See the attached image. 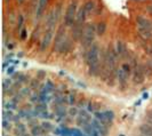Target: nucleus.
<instances>
[{"instance_id": "f257e3e1", "label": "nucleus", "mask_w": 152, "mask_h": 136, "mask_svg": "<svg viewBox=\"0 0 152 136\" xmlns=\"http://www.w3.org/2000/svg\"><path fill=\"white\" fill-rule=\"evenodd\" d=\"M96 25H94L93 23L86 24L84 28V33H83V38H81V46L85 50H88L89 47L94 44V40L96 37Z\"/></svg>"}, {"instance_id": "f03ea898", "label": "nucleus", "mask_w": 152, "mask_h": 136, "mask_svg": "<svg viewBox=\"0 0 152 136\" xmlns=\"http://www.w3.org/2000/svg\"><path fill=\"white\" fill-rule=\"evenodd\" d=\"M77 12H78V0H72L69 4L68 8L65 10V15H64V26L65 28H71L75 24Z\"/></svg>"}, {"instance_id": "7ed1b4c3", "label": "nucleus", "mask_w": 152, "mask_h": 136, "mask_svg": "<svg viewBox=\"0 0 152 136\" xmlns=\"http://www.w3.org/2000/svg\"><path fill=\"white\" fill-rule=\"evenodd\" d=\"M66 32H65V29L61 26L58 31H57V33L55 34V38H54V44H53V52H56V53H58V49H60V47L62 46V44L64 42V40L66 39Z\"/></svg>"}, {"instance_id": "20e7f679", "label": "nucleus", "mask_w": 152, "mask_h": 136, "mask_svg": "<svg viewBox=\"0 0 152 136\" xmlns=\"http://www.w3.org/2000/svg\"><path fill=\"white\" fill-rule=\"evenodd\" d=\"M146 76L145 73V64H138L137 67L133 69V80L134 83L140 85L144 81V78Z\"/></svg>"}, {"instance_id": "39448f33", "label": "nucleus", "mask_w": 152, "mask_h": 136, "mask_svg": "<svg viewBox=\"0 0 152 136\" xmlns=\"http://www.w3.org/2000/svg\"><path fill=\"white\" fill-rule=\"evenodd\" d=\"M84 23L81 22H75V24L71 26V32H72V34H71V38L73 39L75 41H79V40H81L83 38V33H84Z\"/></svg>"}, {"instance_id": "423d86ee", "label": "nucleus", "mask_w": 152, "mask_h": 136, "mask_svg": "<svg viewBox=\"0 0 152 136\" xmlns=\"http://www.w3.org/2000/svg\"><path fill=\"white\" fill-rule=\"evenodd\" d=\"M54 37V29L50 28H47V30L45 31V34H44V38L41 40V44H40V52H45L46 49L49 47V45L52 44V40Z\"/></svg>"}, {"instance_id": "0eeeda50", "label": "nucleus", "mask_w": 152, "mask_h": 136, "mask_svg": "<svg viewBox=\"0 0 152 136\" xmlns=\"http://www.w3.org/2000/svg\"><path fill=\"white\" fill-rule=\"evenodd\" d=\"M137 29L140 30H149L152 31V22L144 16H137L136 17Z\"/></svg>"}, {"instance_id": "6e6552de", "label": "nucleus", "mask_w": 152, "mask_h": 136, "mask_svg": "<svg viewBox=\"0 0 152 136\" xmlns=\"http://www.w3.org/2000/svg\"><path fill=\"white\" fill-rule=\"evenodd\" d=\"M128 77H129V75H128L122 68L117 70V79H118V83H119V86H120V88H121L122 91H124V89L126 88V86H127Z\"/></svg>"}, {"instance_id": "1a4fd4ad", "label": "nucleus", "mask_w": 152, "mask_h": 136, "mask_svg": "<svg viewBox=\"0 0 152 136\" xmlns=\"http://www.w3.org/2000/svg\"><path fill=\"white\" fill-rule=\"evenodd\" d=\"M73 42L75 40L70 37H66V39L64 40V42L62 44V46L58 49V53L60 54H68L70 53L72 49H73Z\"/></svg>"}, {"instance_id": "9d476101", "label": "nucleus", "mask_w": 152, "mask_h": 136, "mask_svg": "<svg viewBox=\"0 0 152 136\" xmlns=\"http://www.w3.org/2000/svg\"><path fill=\"white\" fill-rule=\"evenodd\" d=\"M91 126H93V127H94V128L96 129L99 134H101V136H107L109 130H107V126H105V125H103L99 120H97V119L95 118V119H93V120L91 121Z\"/></svg>"}, {"instance_id": "9b49d317", "label": "nucleus", "mask_w": 152, "mask_h": 136, "mask_svg": "<svg viewBox=\"0 0 152 136\" xmlns=\"http://www.w3.org/2000/svg\"><path fill=\"white\" fill-rule=\"evenodd\" d=\"M115 50H117L119 57H121V58L126 57V55H127V48H126V46H125V44L122 41L118 40L115 42Z\"/></svg>"}, {"instance_id": "f8f14e48", "label": "nucleus", "mask_w": 152, "mask_h": 136, "mask_svg": "<svg viewBox=\"0 0 152 136\" xmlns=\"http://www.w3.org/2000/svg\"><path fill=\"white\" fill-rule=\"evenodd\" d=\"M47 2H48V0H39V5L37 9H36V15H37V20H40L41 18V16L44 14V12H45V8L47 6Z\"/></svg>"}, {"instance_id": "ddd939ff", "label": "nucleus", "mask_w": 152, "mask_h": 136, "mask_svg": "<svg viewBox=\"0 0 152 136\" xmlns=\"http://www.w3.org/2000/svg\"><path fill=\"white\" fill-rule=\"evenodd\" d=\"M83 7H84L85 12L87 13V15H91V13H94V10L96 9V4H95L94 0H87Z\"/></svg>"}, {"instance_id": "4468645a", "label": "nucleus", "mask_w": 152, "mask_h": 136, "mask_svg": "<svg viewBox=\"0 0 152 136\" xmlns=\"http://www.w3.org/2000/svg\"><path fill=\"white\" fill-rule=\"evenodd\" d=\"M140 133L143 136H152V125L150 124H143L140 126Z\"/></svg>"}, {"instance_id": "2eb2a0df", "label": "nucleus", "mask_w": 152, "mask_h": 136, "mask_svg": "<svg viewBox=\"0 0 152 136\" xmlns=\"http://www.w3.org/2000/svg\"><path fill=\"white\" fill-rule=\"evenodd\" d=\"M54 112H55V116H57L60 118H64V117H66V113H68L69 111L66 110V107L64 106V104H61V105L55 106Z\"/></svg>"}, {"instance_id": "dca6fc26", "label": "nucleus", "mask_w": 152, "mask_h": 136, "mask_svg": "<svg viewBox=\"0 0 152 136\" xmlns=\"http://www.w3.org/2000/svg\"><path fill=\"white\" fill-rule=\"evenodd\" d=\"M87 13L85 12L84 7L79 8L78 9V12H77V17H76V21L77 22H81V23H85L86 22V18H87Z\"/></svg>"}, {"instance_id": "f3484780", "label": "nucleus", "mask_w": 152, "mask_h": 136, "mask_svg": "<svg viewBox=\"0 0 152 136\" xmlns=\"http://www.w3.org/2000/svg\"><path fill=\"white\" fill-rule=\"evenodd\" d=\"M107 23L105 22H99L96 24V33H97V36H103L105 32H107Z\"/></svg>"}, {"instance_id": "a211bd4d", "label": "nucleus", "mask_w": 152, "mask_h": 136, "mask_svg": "<svg viewBox=\"0 0 152 136\" xmlns=\"http://www.w3.org/2000/svg\"><path fill=\"white\" fill-rule=\"evenodd\" d=\"M31 134L33 136H41L46 134L44 128L41 127V125H36V126H33L32 128H31Z\"/></svg>"}, {"instance_id": "6ab92c4d", "label": "nucleus", "mask_w": 152, "mask_h": 136, "mask_svg": "<svg viewBox=\"0 0 152 136\" xmlns=\"http://www.w3.org/2000/svg\"><path fill=\"white\" fill-rule=\"evenodd\" d=\"M138 30V36L141 37V38L143 39V40H149V39L152 38V31H149V30H140V29H137Z\"/></svg>"}, {"instance_id": "aec40b11", "label": "nucleus", "mask_w": 152, "mask_h": 136, "mask_svg": "<svg viewBox=\"0 0 152 136\" xmlns=\"http://www.w3.org/2000/svg\"><path fill=\"white\" fill-rule=\"evenodd\" d=\"M41 127L44 128V130H45L46 134H47V133H49V132H54V129H55L54 125L50 122V121H42Z\"/></svg>"}, {"instance_id": "412c9836", "label": "nucleus", "mask_w": 152, "mask_h": 136, "mask_svg": "<svg viewBox=\"0 0 152 136\" xmlns=\"http://www.w3.org/2000/svg\"><path fill=\"white\" fill-rule=\"evenodd\" d=\"M94 117L97 119V120H99L103 125H105V126H107L109 124H107V119H105V116H104V112H99V111H95L94 112Z\"/></svg>"}, {"instance_id": "4be33fe9", "label": "nucleus", "mask_w": 152, "mask_h": 136, "mask_svg": "<svg viewBox=\"0 0 152 136\" xmlns=\"http://www.w3.org/2000/svg\"><path fill=\"white\" fill-rule=\"evenodd\" d=\"M78 116L83 117V118L86 119L88 122H91V121L93 120V118H91V112H89V111H86L84 109H80V110H79V114H78Z\"/></svg>"}, {"instance_id": "5701e85b", "label": "nucleus", "mask_w": 152, "mask_h": 136, "mask_svg": "<svg viewBox=\"0 0 152 136\" xmlns=\"http://www.w3.org/2000/svg\"><path fill=\"white\" fill-rule=\"evenodd\" d=\"M104 116H105V119H107V124L111 125L114 120V112L112 110H107V111H104Z\"/></svg>"}, {"instance_id": "b1692460", "label": "nucleus", "mask_w": 152, "mask_h": 136, "mask_svg": "<svg viewBox=\"0 0 152 136\" xmlns=\"http://www.w3.org/2000/svg\"><path fill=\"white\" fill-rule=\"evenodd\" d=\"M44 87H45V88L42 89V91H45V93H47V94H49V93H52V91H54V88H55L54 83H52L50 80H47Z\"/></svg>"}, {"instance_id": "393cba45", "label": "nucleus", "mask_w": 152, "mask_h": 136, "mask_svg": "<svg viewBox=\"0 0 152 136\" xmlns=\"http://www.w3.org/2000/svg\"><path fill=\"white\" fill-rule=\"evenodd\" d=\"M15 133L17 134V135H22V134H24V133H26V127H25V126H24L23 124L18 122V124L16 125Z\"/></svg>"}, {"instance_id": "a878e982", "label": "nucleus", "mask_w": 152, "mask_h": 136, "mask_svg": "<svg viewBox=\"0 0 152 136\" xmlns=\"http://www.w3.org/2000/svg\"><path fill=\"white\" fill-rule=\"evenodd\" d=\"M17 30L20 31H22V29H23V25H24V16L22 15V14H20L18 15V17H17Z\"/></svg>"}, {"instance_id": "bb28decb", "label": "nucleus", "mask_w": 152, "mask_h": 136, "mask_svg": "<svg viewBox=\"0 0 152 136\" xmlns=\"http://www.w3.org/2000/svg\"><path fill=\"white\" fill-rule=\"evenodd\" d=\"M2 118L4 119H7V120H12L13 118H14V114H13V112L10 111V110H7V111H2Z\"/></svg>"}, {"instance_id": "cd10ccee", "label": "nucleus", "mask_w": 152, "mask_h": 136, "mask_svg": "<svg viewBox=\"0 0 152 136\" xmlns=\"http://www.w3.org/2000/svg\"><path fill=\"white\" fill-rule=\"evenodd\" d=\"M76 122H77V125H78V126H81V127H84L85 125L89 124V122L86 120V119H84V118H83V117H80V116H78Z\"/></svg>"}, {"instance_id": "c85d7f7f", "label": "nucleus", "mask_w": 152, "mask_h": 136, "mask_svg": "<svg viewBox=\"0 0 152 136\" xmlns=\"http://www.w3.org/2000/svg\"><path fill=\"white\" fill-rule=\"evenodd\" d=\"M2 129H4V130H10V129H12V124H10V121L7 120V119H4V120H2Z\"/></svg>"}, {"instance_id": "c756f323", "label": "nucleus", "mask_w": 152, "mask_h": 136, "mask_svg": "<svg viewBox=\"0 0 152 136\" xmlns=\"http://www.w3.org/2000/svg\"><path fill=\"white\" fill-rule=\"evenodd\" d=\"M34 110H37L39 113H41V112H44L47 110V104L46 103H40L38 105H36V109Z\"/></svg>"}, {"instance_id": "7c9ffc66", "label": "nucleus", "mask_w": 152, "mask_h": 136, "mask_svg": "<svg viewBox=\"0 0 152 136\" xmlns=\"http://www.w3.org/2000/svg\"><path fill=\"white\" fill-rule=\"evenodd\" d=\"M12 79H6V80H4V83H2V89H4V93L6 91L7 88L9 87H12Z\"/></svg>"}, {"instance_id": "2f4dec72", "label": "nucleus", "mask_w": 152, "mask_h": 136, "mask_svg": "<svg viewBox=\"0 0 152 136\" xmlns=\"http://www.w3.org/2000/svg\"><path fill=\"white\" fill-rule=\"evenodd\" d=\"M69 114H70L71 117H76V116H78V114H79V110H78V107L72 105V107L69 110Z\"/></svg>"}, {"instance_id": "473e14b6", "label": "nucleus", "mask_w": 152, "mask_h": 136, "mask_svg": "<svg viewBox=\"0 0 152 136\" xmlns=\"http://www.w3.org/2000/svg\"><path fill=\"white\" fill-rule=\"evenodd\" d=\"M39 117H41V118H45V119H52V118H54L53 114L49 113L47 110H46V111H44V112H41V113L39 114Z\"/></svg>"}, {"instance_id": "72a5a7b5", "label": "nucleus", "mask_w": 152, "mask_h": 136, "mask_svg": "<svg viewBox=\"0 0 152 136\" xmlns=\"http://www.w3.org/2000/svg\"><path fill=\"white\" fill-rule=\"evenodd\" d=\"M20 94H21L22 96H30L31 95V87H25V88H23Z\"/></svg>"}, {"instance_id": "f704fd0d", "label": "nucleus", "mask_w": 152, "mask_h": 136, "mask_svg": "<svg viewBox=\"0 0 152 136\" xmlns=\"http://www.w3.org/2000/svg\"><path fill=\"white\" fill-rule=\"evenodd\" d=\"M71 134L75 136H85L84 133H83L79 128H72L71 129Z\"/></svg>"}, {"instance_id": "c9c22d12", "label": "nucleus", "mask_w": 152, "mask_h": 136, "mask_svg": "<svg viewBox=\"0 0 152 136\" xmlns=\"http://www.w3.org/2000/svg\"><path fill=\"white\" fill-rule=\"evenodd\" d=\"M36 76H37V79H39V80H42V79H45L46 72L44 71V70H38Z\"/></svg>"}, {"instance_id": "e433bc0d", "label": "nucleus", "mask_w": 152, "mask_h": 136, "mask_svg": "<svg viewBox=\"0 0 152 136\" xmlns=\"http://www.w3.org/2000/svg\"><path fill=\"white\" fill-rule=\"evenodd\" d=\"M121 68L124 69V70H125V71H126L128 75H130V73H132V68H130V64H128V63H124Z\"/></svg>"}, {"instance_id": "4c0bfd02", "label": "nucleus", "mask_w": 152, "mask_h": 136, "mask_svg": "<svg viewBox=\"0 0 152 136\" xmlns=\"http://www.w3.org/2000/svg\"><path fill=\"white\" fill-rule=\"evenodd\" d=\"M75 103H76V94H71L69 96V104L70 105H75Z\"/></svg>"}, {"instance_id": "58836bf2", "label": "nucleus", "mask_w": 152, "mask_h": 136, "mask_svg": "<svg viewBox=\"0 0 152 136\" xmlns=\"http://www.w3.org/2000/svg\"><path fill=\"white\" fill-rule=\"evenodd\" d=\"M29 77L28 76H25V75H20L18 76V81L22 83H28L29 81V79H28Z\"/></svg>"}, {"instance_id": "ea45409f", "label": "nucleus", "mask_w": 152, "mask_h": 136, "mask_svg": "<svg viewBox=\"0 0 152 136\" xmlns=\"http://www.w3.org/2000/svg\"><path fill=\"white\" fill-rule=\"evenodd\" d=\"M30 101L32 102V103H34V102H37V101H39V95L37 94V93H34V94H32L30 97Z\"/></svg>"}, {"instance_id": "a19ab883", "label": "nucleus", "mask_w": 152, "mask_h": 136, "mask_svg": "<svg viewBox=\"0 0 152 136\" xmlns=\"http://www.w3.org/2000/svg\"><path fill=\"white\" fill-rule=\"evenodd\" d=\"M87 111H89V112H93L94 111V103L89 101V102H87Z\"/></svg>"}, {"instance_id": "79ce46f5", "label": "nucleus", "mask_w": 152, "mask_h": 136, "mask_svg": "<svg viewBox=\"0 0 152 136\" xmlns=\"http://www.w3.org/2000/svg\"><path fill=\"white\" fill-rule=\"evenodd\" d=\"M146 120H148V122H149L150 125H152V110H150V111L146 113Z\"/></svg>"}, {"instance_id": "37998d69", "label": "nucleus", "mask_w": 152, "mask_h": 136, "mask_svg": "<svg viewBox=\"0 0 152 136\" xmlns=\"http://www.w3.org/2000/svg\"><path fill=\"white\" fill-rule=\"evenodd\" d=\"M84 106H87V103H86V101H85V99H80V101H79V103H78V107L83 109Z\"/></svg>"}, {"instance_id": "c03bdc74", "label": "nucleus", "mask_w": 152, "mask_h": 136, "mask_svg": "<svg viewBox=\"0 0 152 136\" xmlns=\"http://www.w3.org/2000/svg\"><path fill=\"white\" fill-rule=\"evenodd\" d=\"M38 80L39 79H37V80H36V79H33V80H32V81H31V89H33V88H34V87H38Z\"/></svg>"}, {"instance_id": "a18cd8bd", "label": "nucleus", "mask_w": 152, "mask_h": 136, "mask_svg": "<svg viewBox=\"0 0 152 136\" xmlns=\"http://www.w3.org/2000/svg\"><path fill=\"white\" fill-rule=\"evenodd\" d=\"M26 36H28V31L25 30V29H23V30L21 31V39L24 40V39L26 38Z\"/></svg>"}, {"instance_id": "49530a36", "label": "nucleus", "mask_w": 152, "mask_h": 136, "mask_svg": "<svg viewBox=\"0 0 152 136\" xmlns=\"http://www.w3.org/2000/svg\"><path fill=\"white\" fill-rule=\"evenodd\" d=\"M91 136H101V134H99V132L96 130V129L93 127V130H91Z\"/></svg>"}, {"instance_id": "de8ad7c7", "label": "nucleus", "mask_w": 152, "mask_h": 136, "mask_svg": "<svg viewBox=\"0 0 152 136\" xmlns=\"http://www.w3.org/2000/svg\"><path fill=\"white\" fill-rule=\"evenodd\" d=\"M14 70H15V69H14V67H10V68H8L7 69V73H8V75H12V73L14 72Z\"/></svg>"}, {"instance_id": "09e8293b", "label": "nucleus", "mask_w": 152, "mask_h": 136, "mask_svg": "<svg viewBox=\"0 0 152 136\" xmlns=\"http://www.w3.org/2000/svg\"><path fill=\"white\" fill-rule=\"evenodd\" d=\"M149 98V94L148 93H144L143 95H142V99H148Z\"/></svg>"}, {"instance_id": "8fccbe9b", "label": "nucleus", "mask_w": 152, "mask_h": 136, "mask_svg": "<svg viewBox=\"0 0 152 136\" xmlns=\"http://www.w3.org/2000/svg\"><path fill=\"white\" fill-rule=\"evenodd\" d=\"M133 1H135V2H143L145 0H133Z\"/></svg>"}, {"instance_id": "3c124183", "label": "nucleus", "mask_w": 152, "mask_h": 136, "mask_svg": "<svg viewBox=\"0 0 152 136\" xmlns=\"http://www.w3.org/2000/svg\"><path fill=\"white\" fill-rule=\"evenodd\" d=\"M141 104V101H137L136 103H135V105H140Z\"/></svg>"}, {"instance_id": "603ef678", "label": "nucleus", "mask_w": 152, "mask_h": 136, "mask_svg": "<svg viewBox=\"0 0 152 136\" xmlns=\"http://www.w3.org/2000/svg\"><path fill=\"white\" fill-rule=\"evenodd\" d=\"M17 1H18V4H23L24 2V0H17Z\"/></svg>"}, {"instance_id": "864d4df0", "label": "nucleus", "mask_w": 152, "mask_h": 136, "mask_svg": "<svg viewBox=\"0 0 152 136\" xmlns=\"http://www.w3.org/2000/svg\"><path fill=\"white\" fill-rule=\"evenodd\" d=\"M21 136H30V135H29V134H26V133H24V134H22Z\"/></svg>"}, {"instance_id": "5fc2aeb1", "label": "nucleus", "mask_w": 152, "mask_h": 136, "mask_svg": "<svg viewBox=\"0 0 152 136\" xmlns=\"http://www.w3.org/2000/svg\"><path fill=\"white\" fill-rule=\"evenodd\" d=\"M2 136H8V135H6V134H4V135H2Z\"/></svg>"}, {"instance_id": "6e6d98bb", "label": "nucleus", "mask_w": 152, "mask_h": 136, "mask_svg": "<svg viewBox=\"0 0 152 136\" xmlns=\"http://www.w3.org/2000/svg\"><path fill=\"white\" fill-rule=\"evenodd\" d=\"M85 136H89V135H85Z\"/></svg>"}]
</instances>
